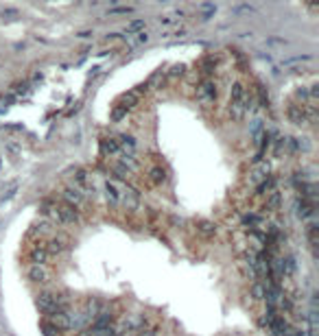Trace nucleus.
I'll use <instances>...</instances> for the list:
<instances>
[{"label":"nucleus","mask_w":319,"mask_h":336,"mask_svg":"<svg viewBox=\"0 0 319 336\" xmlns=\"http://www.w3.org/2000/svg\"><path fill=\"white\" fill-rule=\"evenodd\" d=\"M27 273H29V277L37 284H48L50 279H53V273H50V269L46 267V262H33Z\"/></svg>","instance_id":"1"},{"label":"nucleus","mask_w":319,"mask_h":336,"mask_svg":"<svg viewBox=\"0 0 319 336\" xmlns=\"http://www.w3.org/2000/svg\"><path fill=\"white\" fill-rule=\"evenodd\" d=\"M37 308H39V312L42 314H53V312H57V310H62L57 305V302H55V295L53 293H39V297H37Z\"/></svg>","instance_id":"2"},{"label":"nucleus","mask_w":319,"mask_h":336,"mask_svg":"<svg viewBox=\"0 0 319 336\" xmlns=\"http://www.w3.org/2000/svg\"><path fill=\"white\" fill-rule=\"evenodd\" d=\"M70 314L66 312V310H57V312H53V314H48V323L53 325L57 332H64V330H70L72 325H70Z\"/></svg>","instance_id":"3"},{"label":"nucleus","mask_w":319,"mask_h":336,"mask_svg":"<svg viewBox=\"0 0 319 336\" xmlns=\"http://www.w3.org/2000/svg\"><path fill=\"white\" fill-rule=\"evenodd\" d=\"M29 256H31L33 262H46V260H48V253H46V249H44V244H39V247H33Z\"/></svg>","instance_id":"4"},{"label":"nucleus","mask_w":319,"mask_h":336,"mask_svg":"<svg viewBox=\"0 0 319 336\" xmlns=\"http://www.w3.org/2000/svg\"><path fill=\"white\" fill-rule=\"evenodd\" d=\"M265 295H267V288L262 282H256L254 286H251V297L254 299H262V302H265Z\"/></svg>","instance_id":"5"},{"label":"nucleus","mask_w":319,"mask_h":336,"mask_svg":"<svg viewBox=\"0 0 319 336\" xmlns=\"http://www.w3.org/2000/svg\"><path fill=\"white\" fill-rule=\"evenodd\" d=\"M42 332L46 334V336H57V330H55V328H50V325L46 323V321H44V323H42Z\"/></svg>","instance_id":"6"},{"label":"nucleus","mask_w":319,"mask_h":336,"mask_svg":"<svg viewBox=\"0 0 319 336\" xmlns=\"http://www.w3.org/2000/svg\"><path fill=\"white\" fill-rule=\"evenodd\" d=\"M140 336H155V330H153V328H149L146 332H140Z\"/></svg>","instance_id":"7"},{"label":"nucleus","mask_w":319,"mask_h":336,"mask_svg":"<svg viewBox=\"0 0 319 336\" xmlns=\"http://www.w3.org/2000/svg\"><path fill=\"white\" fill-rule=\"evenodd\" d=\"M308 336H319V332H317V328H311V332H308Z\"/></svg>","instance_id":"8"},{"label":"nucleus","mask_w":319,"mask_h":336,"mask_svg":"<svg viewBox=\"0 0 319 336\" xmlns=\"http://www.w3.org/2000/svg\"><path fill=\"white\" fill-rule=\"evenodd\" d=\"M123 336H129V334H123Z\"/></svg>","instance_id":"9"}]
</instances>
